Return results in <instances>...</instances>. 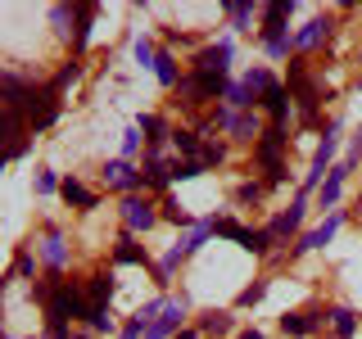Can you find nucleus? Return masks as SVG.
<instances>
[{
    "label": "nucleus",
    "instance_id": "1",
    "mask_svg": "<svg viewBox=\"0 0 362 339\" xmlns=\"http://www.w3.org/2000/svg\"><path fill=\"white\" fill-rule=\"evenodd\" d=\"M68 316H86V299L77 294L73 285H59V290H50V326H68Z\"/></svg>",
    "mask_w": 362,
    "mask_h": 339
},
{
    "label": "nucleus",
    "instance_id": "2",
    "mask_svg": "<svg viewBox=\"0 0 362 339\" xmlns=\"http://www.w3.org/2000/svg\"><path fill=\"white\" fill-rule=\"evenodd\" d=\"M0 95H5V109L28 113L32 118V105H37V86L32 82H23V77H14V73H0Z\"/></svg>",
    "mask_w": 362,
    "mask_h": 339
},
{
    "label": "nucleus",
    "instance_id": "3",
    "mask_svg": "<svg viewBox=\"0 0 362 339\" xmlns=\"http://www.w3.org/2000/svg\"><path fill=\"white\" fill-rule=\"evenodd\" d=\"M181 312H186V299H163V312L150 321V331H145V339H163V335H173L177 326H181Z\"/></svg>",
    "mask_w": 362,
    "mask_h": 339
},
{
    "label": "nucleus",
    "instance_id": "4",
    "mask_svg": "<svg viewBox=\"0 0 362 339\" xmlns=\"http://www.w3.org/2000/svg\"><path fill=\"white\" fill-rule=\"evenodd\" d=\"M335 145H339V127H331V131H326V141L317 145V158H313V172H308V181H303V190H313L317 181H322L326 163H331V154H335Z\"/></svg>",
    "mask_w": 362,
    "mask_h": 339
},
{
    "label": "nucleus",
    "instance_id": "5",
    "mask_svg": "<svg viewBox=\"0 0 362 339\" xmlns=\"http://www.w3.org/2000/svg\"><path fill=\"white\" fill-rule=\"evenodd\" d=\"M226 64H231V41H222V45H213V50H204V54H199V73L222 77V73H226Z\"/></svg>",
    "mask_w": 362,
    "mask_h": 339
},
{
    "label": "nucleus",
    "instance_id": "6",
    "mask_svg": "<svg viewBox=\"0 0 362 339\" xmlns=\"http://www.w3.org/2000/svg\"><path fill=\"white\" fill-rule=\"evenodd\" d=\"M105 177H109V186H118V190H136V186H145L141 172H132V163H127V158L109 163V167H105Z\"/></svg>",
    "mask_w": 362,
    "mask_h": 339
},
{
    "label": "nucleus",
    "instance_id": "7",
    "mask_svg": "<svg viewBox=\"0 0 362 339\" xmlns=\"http://www.w3.org/2000/svg\"><path fill=\"white\" fill-rule=\"evenodd\" d=\"M122 218H127V231H150V226H154L150 203H141V199H127V203H122Z\"/></svg>",
    "mask_w": 362,
    "mask_h": 339
},
{
    "label": "nucleus",
    "instance_id": "8",
    "mask_svg": "<svg viewBox=\"0 0 362 339\" xmlns=\"http://www.w3.org/2000/svg\"><path fill=\"white\" fill-rule=\"evenodd\" d=\"M18 136H23V113H14V109H5L0 105V141H9V150H18ZM5 150V154H9Z\"/></svg>",
    "mask_w": 362,
    "mask_h": 339
},
{
    "label": "nucleus",
    "instance_id": "9",
    "mask_svg": "<svg viewBox=\"0 0 362 339\" xmlns=\"http://www.w3.org/2000/svg\"><path fill=\"white\" fill-rule=\"evenodd\" d=\"M339 231V213H331V218H326L322 226H317V231H308V235H303V240L299 244H294V249H322L326 240H331V235Z\"/></svg>",
    "mask_w": 362,
    "mask_h": 339
},
{
    "label": "nucleus",
    "instance_id": "10",
    "mask_svg": "<svg viewBox=\"0 0 362 339\" xmlns=\"http://www.w3.org/2000/svg\"><path fill=\"white\" fill-rule=\"evenodd\" d=\"M299 222H303V199L299 203H290V213H281L276 222H272V240H281V235H290V231H299Z\"/></svg>",
    "mask_w": 362,
    "mask_h": 339
},
{
    "label": "nucleus",
    "instance_id": "11",
    "mask_svg": "<svg viewBox=\"0 0 362 339\" xmlns=\"http://www.w3.org/2000/svg\"><path fill=\"white\" fill-rule=\"evenodd\" d=\"M109 299H113V285H109V276H95L86 285V312H95V308H109Z\"/></svg>",
    "mask_w": 362,
    "mask_h": 339
},
{
    "label": "nucleus",
    "instance_id": "12",
    "mask_svg": "<svg viewBox=\"0 0 362 339\" xmlns=\"http://www.w3.org/2000/svg\"><path fill=\"white\" fill-rule=\"evenodd\" d=\"M281 331H286V335H313V331H317V316H313V312L281 316Z\"/></svg>",
    "mask_w": 362,
    "mask_h": 339
},
{
    "label": "nucleus",
    "instance_id": "13",
    "mask_svg": "<svg viewBox=\"0 0 362 339\" xmlns=\"http://www.w3.org/2000/svg\"><path fill=\"white\" fill-rule=\"evenodd\" d=\"M90 18H95V5H82V9H77V37H73V50L77 54H82L86 41H90Z\"/></svg>",
    "mask_w": 362,
    "mask_h": 339
},
{
    "label": "nucleus",
    "instance_id": "14",
    "mask_svg": "<svg viewBox=\"0 0 362 339\" xmlns=\"http://www.w3.org/2000/svg\"><path fill=\"white\" fill-rule=\"evenodd\" d=\"M258 105H263V109L272 113V118H276V122H281V118H286V109H290V100H286V90H281V86H272V90H267V95H263V100H258Z\"/></svg>",
    "mask_w": 362,
    "mask_h": 339
},
{
    "label": "nucleus",
    "instance_id": "15",
    "mask_svg": "<svg viewBox=\"0 0 362 339\" xmlns=\"http://www.w3.org/2000/svg\"><path fill=\"white\" fill-rule=\"evenodd\" d=\"M326 28H331V23H326V18H313L308 28H303L299 37H294V45H299V50H308V45H317V41L326 37Z\"/></svg>",
    "mask_w": 362,
    "mask_h": 339
},
{
    "label": "nucleus",
    "instance_id": "16",
    "mask_svg": "<svg viewBox=\"0 0 362 339\" xmlns=\"http://www.w3.org/2000/svg\"><path fill=\"white\" fill-rule=\"evenodd\" d=\"M59 190H64V199H68V203H77V208H95V195H90L86 186H77V181H64Z\"/></svg>",
    "mask_w": 362,
    "mask_h": 339
},
{
    "label": "nucleus",
    "instance_id": "17",
    "mask_svg": "<svg viewBox=\"0 0 362 339\" xmlns=\"http://www.w3.org/2000/svg\"><path fill=\"white\" fill-rule=\"evenodd\" d=\"M41 254H45V263H50V267H64V258H68V254H64V240H59V235H54V231L45 235Z\"/></svg>",
    "mask_w": 362,
    "mask_h": 339
},
{
    "label": "nucleus",
    "instance_id": "18",
    "mask_svg": "<svg viewBox=\"0 0 362 339\" xmlns=\"http://www.w3.org/2000/svg\"><path fill=\"white\" fill-rule=\"evenodd\" d=\"M272 86H276V82H272V73H263V68H254V73L245 77V90H249V95H267Z\"/></svg>",
    "mask_w": 362,
    "mask_h": 339
},
{
    "label": "nucleus",
    "instance_id": "19",
    "mask_svg": "<svg viewBox=\"0 0 362 339\" xmlns=\"http://www.w3.org/2000/svg\"><path fill=\"white\" fill-rule=\"evenodd\" d=\"M344 172H349V163H344V167H335V172L326 177V186L317 190V195H322V203H335V199H339V181H344Z\"/></svg>",
    "mask_w": 362,
    "mask_h": 339
},
{
    "label": "nucleus",
    "instance_id": "20",
    "mask_svg": "<svg viewBox=\"0 0 362 339\" xmlns=\"http://www.w3.org/2000/svg\"><path fill=\"white\" fill-rule=\"evenodd\" d=\"M331 321H335V335H339V339H349V335H354V331H358V321H354V312H344V308H335V312H331Z\"/></svg>",
    "mask_w": 362,
    "mask_h": 339
},
{
    "label": "nucleus",
    "instance_id": "21",
    "mask_svg": "<svg viewBox=\"0 0 362 339\" xmlns=\"http://www.w3.org/2000/svg\"><path fill=\"white\" fill-rule=\"evenodd\" d=\"M154 73H158V82H163V86H173V82H177V68H173V54H154Z\"/></svg>",
    "mask_w": 362,
    "mask_h": 339
},
{
    "label": "nucleus",
    "instance_id": "22",
    "mask_svg": "<svg viewBox=\"0 0 362 339\" xmlns=\"http://www.w3.org/2000/svg\"><path fill=\"white\" fill-rule=\"evenodd\" d=\"M113 258H118V263H145V249H136L132 235H122V244H118V254H113Z\"/></svg>",
    "mask_w": 362,
    "mask_h": 339
},
{
    "label": "nucleus",
    "instance_id": "23",
    "mask_svg": "<svg viewBox=\"0 0 362 339\" xmlns=\"http://www.w3.org/2000/svg\"><path fill=\"white\" fill-rule=\"evenodd\" d=\"M209 231H213V226H195V231H190V235H186V240H181L177 249H181V254H195V249H199L204 240H209Z\"/></svg>",
    "mask_w": 362,
    "mask_h": 339
},
{
    "label": "nucleus",
    "instance_id": "24",
    "mask_svg": "<svg viewBox=\"0 0 362 339\" xmlns=\"http://www.w3.org/2000/svg\"><path fill=\"white\" fill-rule=\"evenodd\" d=\"M213 231H218V235H226V240H249V231H245V226L240 222H213Z\"/></svg>",
    "mask_w": 362,
    "mask_h": 339
},
{
    "label": "nucleus",
    "instance_id": "25",
    "mask_svg": "<svg viewBox=\"0 0 362 339\" xmlns=\"http://www.w3.org/2000/svg\"><path fill=\"white\" fill-rule=\"evenodd\" d=\"M141 181H150V186H168V181H173V172H168L163 163H150V167L141 172Z\"/></svg>",
    "mask_w": 362,
    "mask_h": 339
},
{
    "label": "nucleus",
    "instance_id": "26",
    "mask_svg": "<svg viewBox=\"0 0 362 339\" xmlns=\"http://www.w3.org/2000/svg\"><path fill=\"white\" fill-rule=\"evenodd\" d=\"M231 131L240 136V141H254V136H258V122L254 118H231Z\"/></svg>",
    "mask_w": 362,
    "mask_h": 339
},
{
    "label": "nucleus",
    "instance_id": "27",
    "mask_svg": "<svg viewBox=\"0 0 362 339\" xmlns=\"http://www.w3.org/2000/svg\"><path fill=\"white\" fill-rule=\"evenodd\" d=\"M204 172V163H199V158H190V163H177L173 167V181H190V177H199Z\"/></svg>",
    "mask_w": 362,
    "mask_h": 339
},
{
    "label": "nucleus",
    "instance_id": "28",
    "mask_svg": "<svg viewBox=\"0 0 362 339\" xmlns=\"http://www.w3.org/2000/svg\"><path fill=\"white\" fill-rule=\"evenodd\" d=\"M226 100H231L235 109H249V105H254V95L245 90V82H240V86H226Z\"/></svg>",
    "mask_w": 362,
    "mask_h": 339
},
{
    "label": "nucleus",
    "instance_id": "29",
    "mask_svg": "<svg viewBox=\"0 0 362 339\" xmlns=\"http://www.w3.org/2000/svg\"><path fill=\"white\" fill-rule=\"evenodd\" d=\"M231 331V316H209V321H204V335H226Z\"/></svg>",
    "mask_w": 362,
    "mask_h": 339
},
{
    "label": "nucleus",
    "instance_id": "30",
    "mask_svg": "<svg viewBox=\"0 0 362 339\" xmlns=\"http://www.w3.org/2000/svg\"><path fill=\"white\" fill-rule=\"evenodd\" d=\"M173 141H177V150H186V154H195V150H199V136H195V131H177Z\"/></svg>",
    "mask_w": 362,
    "mask_h": 339
},
{
    "label": "nucleus",
    "instance_id": "31",
    "mask_svg": "<svg viewBox=\"0 0 362 339\" xmlns=\"http://www.w3.org/2000/svg\"><path fill=\"white\" fill-rule=\"evenodd\" d=\"M86 321H90V331H109V308H95V312H86Z\"/></svg>",
    "mask_w": 362,
    "mask_h": 339
},
{
    "label": "nucleus",
    "instance_id": "32",
    "mask_svg": "<svg viewBox=\"0 0 362 339\" xmlns=\"http://www.w3.org/2000/svg\"><path fill=\"white\" fill-rule=\"evenodd\" d=\"M37 190H41V195H50V190H59V177H54V172H41V177H37Z\"/></svg>",
    "mask_w": 362,
    "mask_h": 339
},
{
    "label": "nucleus",
    "instance_id": "33",
    "mask_svg": "<svg viewBox=\"0 0 362 339\" xmlns=\"http://www.w3.org/2000/svg\"><path fill=\"white\" fill-rule=\"evenodd\" d=\"M263 294H267V285H249V290L240 294V303H245V308H254V303L263 299Z\"/></svg>",
    "mask_w": 362,
    "mask_h": 339
},
{
    "label": "nucleus",
    "instance_id": "34",
    "mask_svg": "<svg viewBox=\"0 0 362 339\" xmlns=\"http://www.w3.org/2000/svg\"><path fill=\"white\" fill-rule=\"evenodd\" d=\"M136 59H141V64H150V68H154V50H150V41H145V37H141V41H136Z\"/></svg>",
    "mask_w": 362,
    "mask_h": 339
},
{
    "label": "nucleus",
    "instance_id": "35",
    "mask_svg": "<svg viewBox=\"0 0 362 339\" xmlns=\"http://www.w3.org/2000/svg\"><path fill=\"white\" fill-rule=\"evenodd\" d=\"M136 145H141V127H132L127 136H122V154H136Z\"/></svg>",
    "mask_w": 362,
    "mask_h": 339
},
{
    "label": "nucleus",
    "instance_id": "36",
    "mask_svg": "<svg viewBox=\"0 0 362 339\" xmlns=\"http://www.w3.org/2000/svg\"><path fill=\"white\" fill-rule=\"evenodd\" d=\"M141 127H145V131H150V141H163V122H158V118H145V122H141Z\"/></svg>",
    "mask_w": 362,
    "mask_h": 339
},
{
    "label": "nucleus",
    "instance_id": "37",
    "mask_svg": "<svg viewBox=\"0 0 362 339\" xmlns=\"http://www.w3.org/2000/svg\"><path fill=\"white\" fill-rule=\"evenodd\" d=\"M141 335H145V321H141V316H132V326L122 331V339H141Z\"/></svg>",
    "mask_w": 362,
    "mask_h": 339
},
{
    "label": "nucleus",
    "instance_id": "38",
    "mask_svg": "<svg viewBox=\"0 0 362 339\" xmlns=\"http://www.w3.org/2000/svg\"><path fill=\"white\" fill-rule=\"evenodd\" d=\"M199 163H204V167H213V163H222V150H199Z\"/></svg>",
    "mask_w": 362,
    "mask_h": 339
},
{
    "label": "nucleus",
    "instance_id": "39",
    "mask_svg": "<svg viewBox=\"0 0 362 339\" xmlns=\"http://www.w3.org/2000/svg\"><path fill=\"white\" fill-rule=\"evenodd\" d=\"M235 199H240V203H249V199H258V186H240V190H235Z\"/></svg>",
    "mask_w": 362,
    "mask_h": 339
},
{
    "label": "nucleus",
    "instance_id": "40",
    "mask_svg": "<svg viewBox=\"0 0 362 339\" xmlns=\"http://www.w3.org/2000/svg\"><path fill=\"white\" fill-rule=\"evenodd\" d=\"M181 258H186V254H181V249H173V254H168V258H163V271H173V267L181 263Z\"/></svg>",
    "mask_w": 362,
    "mask_h": 339
},
{
    "label": "nucleus",
    "instance_id": "41",
    "mask_svg": "<svg viewBox=\"0 0 362 339\" xmlns=\"http://www.w3.org/2000/svg\"><path fill=\"white\" fill-rule=\"evenodd\" d=\"M240 339H263V335H258V331H245V335H240Z\"/></svg>",
    "mask_w": 362,
    "mask_h": 339
},
{
    "label": "nucleus",
    "instance_id": "42",
    "mask_svg": "<svg viewBox=\"0 0 362 339\" xmlns=\"http://www.w3.org/2000/svg\"><path fill=\"white\" fill-rule=\"evenodd\" d=\"M177 339H199V335H190V331H186V335H177Z\"/></svg>",
    "mask_w": 362,
    "mask_h": 339
},
{
    "label": "nucleus",
    "instance_id": "43",
    "mask_svg": "<svg viewBox=\"0 0 362 339\" xmlns=\"http://www.w3.org/2000/svg\"><path fill=\"white\" fill-rule=\"evenodd\" d=\"M0 163H5V154H0Z\"/></svg>",
    "mask_w": 362,
    "mask_h": 339
}]
</instances>
